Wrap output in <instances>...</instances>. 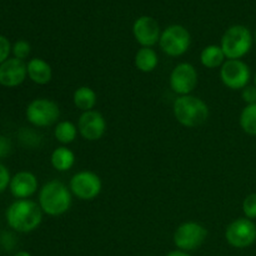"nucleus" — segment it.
I'll list each match as a JSON object with an SVG mask.
<instances>
[{
	"label": "nucleus",
	"instance_id": "nucleus-1",
	"mask_svg": "<svg viewBox=\"0 0 256 256\" xmlns=\"http://www.w3.org/2000/svg\"><path fill=\"white\" fill-rule=\"evenodd\" d=\"M42 210L38 202L30 199H19L9 205L5 212L8 225L18 232H32L42 222Z\"/></svg>",
	"mask_w": 256,
	"mask_h": 256
},
{
	"label": "nucleus",
	"instance_id": "nucleus-2",
	"mask_svg": "<svg viewBox=\"0 0 256 256\" xmlns=\"http://www.w3.org/2000/svg\"><path fill=\"white\" fill-rule=\"evenodd\" d=\"M72 194L69 188L59 180L48 182L39 190V202L42 212L49 216H60L72 208Z\"/></svg>",
	"mask_w": 256,
	"mask_h": 256
},
{
	"label": "nucleus",
	"instance_id": "nucleus-3",
	"mask_svg": "<svg viewBox=\"0 0 256 256\" xmlns=\"http://www.w3.org/2000/svg\"><path fill=\"white\" fill-rule=\"evenodd\" d=\"M172 112L179 124L185 128H198L209 119V106L200 98L194 95H182L175 99Z\"/></svg>",
	"mask_w": 256,
	"mask_h": 256
},
{
	"label": "nucleus",
	"instance_id": "nucleus-4",
	"mask_svg": "<svg viewBox=\"0 0 256 256\" xmlns=\"http://www.w3.org/2000/svg\"><path fill=\"white\" fill-rule=\"evenodd\" d=\"M252 32L244 25L230 26L222 38V46L228 60H238L244 58L252 50Z\"/></svg>",
	"mask_w": 256,
	"mask_h": 256
},
{
	"label": "nucleus",
	"instance_id": "nucleus-5",
	"mask_svg": "<svg viewBox=\"0 0 256 256\" xmlns=\"http://www.w3.org/2000/svg\"><path fill=\"white\" fill-rule=\"evenodd\" d=\"M26 120L36 128H46L59 120V105L46 98H38L29 102L25 110Z\"/></svg>",
	"mask_w": 256,
	"mask_h": 256
},
{
	"label": "nucleus",
	"instance_id": "nucleus-6",
	"mask_svg": "<svg viewBox=\"0 0 256 256\" xmlns=\"http://www.w3.org/2000/svg\"><path fill=\"white\" fill-rule=\"evenodd\" d=\"M208 238V230L196 222H182L174 232L175 246L182 252H194L199 249Z\"/></svg>",
	"mask_w": 256,
	"mask_h": 256
},
{
	"label": "nucleus",
	"instance_id": "nucleus-7",
	"mask_svg": "<svg viewBox=\"0 0 256 256\" xmlns=\"http://www.w3.org/2000/svg\"><path fill=\"white\" fill-rule=\"evenodd\" d=\"M192 44L190 32L182 25H170L160 36L159 45L162 52L172 58L182 56L189 50Z\"/></svg>",
	"mask_w": 256,
	"mask_h": 256
},
{
	"label": "nucleus",
	"instance_id": "nucleus-8",
	"mask_svg": "<svg viewBox=\"0 0 256 256\" xmlns=\"http://www.w3.org/2000/svg\"><path fill=\"white\" fill-rule=\"evenodd\" d=\"M69 189L78 199L90 202L96 199L102 189V179L95 172L89 170H82L72 176L69 182Z\"/></svg>",
	"mask_w": 256,
	"mask_h": 256
},
{
	"label": "nucleus",
	"instance_id": "nucleus-9",
	"mask_svg": "<svg viewBox=\"0 0 256 256\" xmlns=\"http://www.w3.org/2000/svg\"><path fill=\"white\" fill-rule=\"evenodd\" d=\"M225 239L235 249H246L256 242V224L248 218H239L228 225Z\"/></svg>",
	"mask_w": 256,
	"mask_h": 256
},
{
	"label": "nucleus",
	"instance_id": "nucleus-10",
	"mask_svg": "<svg viewBox=\"0 0 256 256\" xmlns=\"http://www.w3.org/2000/svg\"><path fill=\"white\" fill-rule=\"evenodd\" d=\"M220 79L222 84L232 90H242L252 79L249 65L242 59L226 60L220 68Z\"/></svg>",
	"mask_w": 256,
	"mask_h": 256
},
{
	"label": "nucleus",
	"instance_id": "nucleus-11",
	"mask_svg": "<svg viewBox=\"0 0 256 256\" xmlns=\"http://www.w3.org/2000/svg\"><path fill=\"white\" fill-rule=\"evenodd\" d=\"M198 72L190 62H180L172 70L169 76V84L172 92L179 96L190 95L198 85Z\"/></svg>",
	"mask_w": 256,
	"mask_h": 256
},
{
	"label": "nucleus",
	"instance_id": "nucleus-12",
	"mask_svg": "<svg viewBox=\"0 0 256 256\" xmlns=\"http://www.w3.org/2000/svg\"><path fill=\"white\" fill-rule=\"evenodd\" d=\"M78 130L88 142H98L106 132V120L98 110L84 112L78 120Z\"/></svg>",
	"mask_w": 256,
	"mask_h": 256
},
{
	"label": "nucleus",
	"instance_id": "nucleus-13",
	"mask_svg": "<svg viewBox=\"0 0 256 256\" xmlns=\"http://www.w3.org/2000/svg\"><path fill=\"white\" fill-rule=\"evenodd\" d=\"M132 34L142 48H152L159 42L162 36L159 24L152 16H140L139 19L135 20Z\"/></svg>",
	"mask_w": 256,
	"mask_h": 256
},
{
	"label": "nucleus",
	"instance_id": "nucleus-14",
	"mask_svg": "<svg viewBox=\"0 0 256 256\" xmlns=\"http://www.w3.org/2000/svg\"><path fill=\"white\" fill-rule=\"evenodd\" d=\"M28 76L26 62L16 58H9L0 65V85L15 88L22 85Z\"/></svg>",
	"mask_w": 256,
	"mask_h": 256
},
{
	"label": "nucleus",
	"instance_id": "nucleus-15",
	"mask_svg": "<svg viewBox=\"0 0 256 256\" xmlns=\"http://www.w3.org/2000/svg\"><path fill=\"white\" fill-rule=\"evenodd\" d=\"M38 179L32 172H19L12 176L9 190L16 200L29 199L38 192Z\"/></svg>",
	"mask_w": 256,
	"mask_h": 256
},
{
	"label": "nucleus",
	"instance_id": "nucleus-16",
	"mask_svg": "<svg viewBox=\"0 0 256 256\" xmlns=\"http://www.w3.org/2000/svg\"><path fill=\"white\" fill-rule=\"evenodd\" d=\"M28 76L38 85L49 84L52 78V69L48 62L42 58H32L26 62Z\"/></svg>",
	"mask_w": 256,
	"mask_h": 256
},
{
	"label": "nucleus",
	"instance_id": "nucleus-17",
	"mask_svg": "<svg viewBox=\"0 0 256 256\" xmlns=\"http://www.w3.org/2000/svg\"><path fill=\"white\" fill-rule=\"evenodd\" d=\"M225 62H226V56L220 45H208L200 52V62L202 66L208 69L222 68Z\"/></svg>",
	"mask_w": 256,
	"mask_h": 256
},
{
	"label": "nucleus",
	"instance_id": "nucleus-18",
	"mask_svg": "<svg viewBox=\"0 0 256 256\" xmlns=\"http://www.w3.org/2000/svg\"><path fill=\"white\" fill-rule=\"evenodd\" d=\"M134 64L139 72H152L159 64V58L152 48H140L134 58Z\"/></svg>",
	"mask_w": 256,
	"mask_h": 256
},
{
	"label": "nucleus",
	"instance_id": "nucleus-19",
	"mask_svg": "<svg viewBox=\"0 0 256 256\" xmlns=\"http://www.w3.org/2000/svg\"><path fill=\"white\" fill-rule=\"evenodd\" d=\"M50 162H52V168L58 172H68L74 166L75 154L72 152V150L62 145V146L54 149V152H52V156H50Z\"/></svg>",
	"mask_w": 256,
	"mask_h": 256
},
{
	"label": "nucleus",
	"instance_id": "nucleus-20",
	"mask_svg": "<svg viewBox=\"0 0 256 256\" xmlns=\"http://www.w3.org/2000/svg\"><path fill=\"white\" fill-rule=\"evenodd\" d=\"M72 102L75 106L82 112H90V110H94L96 105V92L90 86H79L72 94Z\"/></svg>",
	"mask_w": 256,
	"mask_h": 256
},
{
	"label": "nucleus",
	"instance_id": "nucleus-21",
	"mask_svg": "<svg viewBox=\"0 0 256 256\" xmlns=\"http://www.w3.org/2000/svg\"><path fill=\"white\" fill-rule=\"evenodd\" d=\"M78 134H79L78 125H75L74 122H68V120L59 122L54 129L55 139L62 145H68L74 142Z\"/></svg>",
	"mask_w": 256,
	"mask_h": 256
},
{
	"label": "nucleus",
	"instance_id": "nucleus-22",
	"mask_svg": "<svg viewBox=\"0 0 256 256\" xmlns=\"http://www.w3.org/2000/svg\"><path fill=\"white\" fill-rule=\"evenodd\" d=\"M239 122L242 129L246 132L248 135L256 136V104L246 105L242 110Z\"/></svg>",
	"mask_w": 256,
	"mask_h": 256
},
{
	"label": "nucleus",
	"instance_id": "nucleus-23",
	"mask_svg": "<svg viewBox=\"0 0 256 256\" xmlns=\"http://www.w3.org/2000/svg\"><path fill=\"white\" fill-rule=\"evenodd\" d=\"M30 52H32V46H30L26 40H18L12 48V58H16V59L22 60V62L29 58Z\"/></svg>",
	"mask_w": 256,
	"mask_h": 256
},
{
	"label": "nucleus",
	"instance_id": "nucleus-24",
	"mask_svg": "<svg viewBox=\"0 0 256 256\" xmlns=\"http://www.w3.org/2000/svg\"><path fill=\"white\" fill-rule=\"evenodd\" d=\"M242 212L248 219H256V192L249 194L245 198L244 202H242Z\"/></svg>",
	"mask_w": 256,
	"mask_h": 256
},
{
	"label": "nucleus",
	"instance_id": "nucleus-25",
	"mask_svg": "<svg viewBox=\"0 0 256 256\" xmlns=\"http://www.w3.org/2000/svg\"><path fill=\"white\" fill-rule=\"evenodd\" d=\"M10 180H12V176H10L9 169L2 162H0V194L9 188Z\"/></svg>",
	"mask_w": 256,
	"mask_h": 256
},
{
	"label": "nucleus",
	"instance_id": "nucleus-26",
	"mask_svg": "<svg viewBox=\"0 0 256 256\" xmlns=\"http://www.w3.org/2000/svg\"><path fill=\"white\" fill-rule=\"evenodd\" d=\"M12 44L5 36L0 35V65L9 59V55L12 52Z\"/></svg>",
	"mask_w": 256,
	"mask_h": 256
},
{
	"label": "nucleus",
	"instance_id": "nucleus-27",
	"mask_svg": "<svg viewBox=\"0 0 256 256\" xmlns=\"http://www.w3.org/2000/svg\"><path fill=\"white\" fill-rule=\"evenodd\" d=\"M242 98L246 105L256 104V86L255 85H248L242 90Z\"/></svg>",
	"mask_w": 256,
	"mask_h": 256
},
{
	"label": "nucleus",
	"instance_id": "nucleus-28",
	"mask_svg": "<svg viewBox=\"0 0 256 256\" xmlns=\"http://www.w3.org/2000/svg\"><path fill=\"white\" fill-rule=\"evenodd\" d=\"M12 152V142L8 136L0 135V159L9 156Z\"/></svg>",
	"mask_w": 256,
	"mask_h": 256
},
{
	"label": "nucleus",
	"instance_id": "nucleus-29",
	"mask_svg": "<svg viewBox=\"0 0 256 256\" xmlns=\"http://www.w3.org/2000/svg\"><path fill=\"white\" fill-rule=\"evenodd\" d=\"M166 256H192V255H190L189 252H182V250L178 249V250H174V252H170Z\"/></svg>",
	"mask_w": 256,
	"mask_h": 256
},
{
	"label": "nucleus",
	"instance_id": "nucleus-30",
	"mask_svg": "<svg viewBox=\"0 0 256 256\" xmlns=\"http://www.w3.org/2000/svg\"><path fill=\"white\" fill-rule=\"evenodd\" d=\"M14 256H32V254L28 252H18Z\"/></svg>",
	"mask_w": 256,
	"mask_h": 256
},
{
	"label": "nucleus",
	"instance_id": "nucleus-31",
	"mask_svg": "<svg viewBox=\"0 0 256 256\" xmlns=\"http://www.w3.org/2000/svg\"><path fill=\"white\" fill-rule=\"evenodd\" d=\"M254 85L256 86V74H255V76H254Z\"/></svg>",
	"mask_w": 256,
	"mask_h": 256
},
{
	"label": "nucleus",
	"instance_id": "nucleus-32",
	"mask_svg": "<svg viewBox=\"0 0 256 256\" xmlns=\"http://www.w3.org/2000/svg\"><path fill=\"white\" fill-rule=\"evenodd\" d=\"M254 39H255V42H256V32H255V38H254Z\"/></svg>",
	"mask_w": 256,
	"mask_h": 256
}]
</instances>
